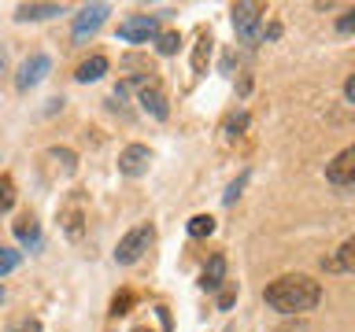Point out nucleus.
<instances>
[{"label": "nucleus", "instance_id": "obj_12", "mask_svg": "<svg viewBox=\"0 0 355 332\" xmlns=\"http://www.w3.org/2000/svg\"><path fill=\"white\" fill-rule=\"evenodd\" d=\"M52 15H63V4H19V11H15L19 22H41Z\"/></svg>", "mask_w": 355, "mask_h": 332}, {"label": "nucleus", "instance_id": "obj_11", "mask_svg": "<svg viewBox=\"0 0 355 332\" xmlns=\"http://www.w3.org/2000/svg\"><path fill=\"white\" fill-rule=\"evenodd\" d=\"M200 284H204L207 292H218V288L226 284V255H211L204 273H200Z\"/></svg>", "mask_w": 355, "mask_h": 332}, {"label": "nucleus", "instance_id": "obj_28", "mask_svg": "<svg viewBox=\"0 0 355 332\" xmlns=\"http://www.w3.org/2000/svg\"><path fill=\"white\" fill-rule=\"evenodd\" d=\"M8 74V55H4V48H0V77Z\"/></svg>", "mask_w": 355, "mask_h": 332}, {"label": "nucleus", "instance_id": "obj_20", "mask_svg": "<svg viewBox=\"0 0 355 332\" xmlns=\"http://www.w3.org/2000/svg\"><path fill=\"white\" fill-rule=\"evenodd\" d=\"M19 262H22V255H19V251L0 248V277H8L11 270H19Z\"/></svg>", "mask_w": 355, "mask_h": 332}, {"label": "nucleus", "instance_id": "obj_17", "mask_svg": "<svg viewBox=\"0 0 355 332\" xmlns=\"http://www.w3.org/2000/svg\"><path fill=\"white\" fill-rule=\"evenodd\" d=\"M211 232H215V218L211 214H193L189 218V237L204 240V237H211Z\"/></svg>", "mask_w": 355, "mask_h": 332}, {"label": "nucleus", "instance_id": "obj_25", "mask_svg": "<svg viewBox=\"0 0 355 332\" xmlns=\"http://www.w3.org/2000/svg\"><path fill=\"white\" fill-rule=\"evenodd\" d=\"M233 303H237V288H222L218 292V310H230Z\"/></svg>", "mask_w": 355, "mask_h": 332}, {"label": "nucleus", "instance_id": "obj_2", "mask_svg": "<svg viewBox=\"0 0 355 332\" xmlns=\"http://www.w3.org/2000/svg\"><path fill=\"white\" fill-rule=\"evenodd\" d=\"M85 221H89V199H85V192H74L60 203V229H63V237L67 240H82L85 237Z\"/></svg>", "mask_w": 355, "mask_h": 332}, {"label": "nucleus", "instance_id": "obj_13", "mask_svg": "<svg viewBox=\"0 0 355 332\" xmlns=\"http://www.w3.org/2000/svg\"><path fill=\"white\" fill-rule=\"evenodd\" d=\"M329 273H352V266H355V240H344L340 243V251L333 255V259L322 262Z\"/></svg>", "mask_w": 355, "mask_h": 332}, {"label": "nucleus", "instance_id": "obj_10", "mask_svg": "<svg viewBox=\"0 0 355 332\" xmlns=\"http://www.w3.org/2000/svg\"><path fill=\"white\" fill-rule=\"evenodd\" d=\"M141 107L148 111L152 118H159V122L171 115V107H166V93H163L155 82H144V85H141Z\"/></svg>", "mask_w": 355, "mask_h": 332}, {"label": "nucleus", "instance_id": "obj_30", "mask_svg": "<svg viewBox=\"0 0 355 332\" xmlns=\"http://www.w3.org/2000/svg\"><path fill=\"white\" fill-rule=\"evenodd\" d=\"M0 303H4V292H0Z\"/></svg>", "mask_w": 355, "mask_h": 332}, {"label": "nucleus", "instance_id": "obj_31", "mask_svg": "<svg viewBox=\"0 0 355 332\" xmlns=\"http://www.w3.org/2000/svg\"><path fill=\"white\" fill-rule=\"evenodd\" d=\"M8 332H19V329H8Z\"/></svg>", "mask_w": 355, "mask_h": 332}, {"label": "nucleus", "instance_id": "obj_19", "mask_svg": "<svg viewBox=\"0 0 355 332\" xmlns=\"http://www.w3.org/2000/svg\"><path fill=\"white\" fill-rule=\"evenodd\" d=\"M11 207H15V181L11 174H0V214H8Z\"/></svg>", "mask_w": 355, "mask_h": 332}, {"label": "nucleus", "instance_id": "obj_9", "mask_svg": "<svg viewBox=\"0 0 355 332\" xmlns=\"http://www.w3.org/2000/svg\"><path fill=\"white\" fill-rule=\"evenodd\" d=\"M326 177L333 185H340V188H348L352 181H355V148H344L337 159H333L329 166H326Z\"/></svg>", "mask_w": 355, "mask_h": 332}, {"label": "nucleus", "instance_id": "obj_6", "mask_svg": "<svg viewBox=\"0 0 355 332\" xmlns=\"http://www.w3.org/2000/svg\"><path fill=\"white\" fill-rule=\"evenodd\" d=\"M49 71H52V59L44 52L26 55V63H22L19 74H15V89H19V93H30L33 85H41L44 77H49Z\"/></svg>", "mask_w": 355, "mask_h": 332}, {"label": "nucleus", "instance_id": "obj_8", "mask_svg": "<svg viewBox=\"0 0 355 332\" xmlns=\"http://www.w3.org/2000/svg\"><path fill=\"white\" fill-rule=\"evenodd\" d=\"M148 163H152V151L144 144H126L119 151V174L122 177H144L148 174Z\"/></svg>", "mask_w": 355, "mask_h": 332}, {"label": "nucleus", "instance_id": "obj_23", "mask_svg": "<svg viewBox=\"0 0 355 332\" xmlns=\"http://www.w3.org/2000/svg\"><path fill=\"white\" fill-rule=\"evenodd\" d=\"M130 303H133V295L130 292H122V295H115V303H111V314H130Z\"/></svg>", "mask_w": 355, "mask_h": 332}, {"label": "nucleus", "instance_id": "obj_15", "mask_svg": "<svg viewBox=\"0 0 355 332\" xmlns=\"http://www.w3.org/2000/svg\"><path fill=\"white\" fill-rule=\"evenodd\" d=\"M15 237H19L22 243H30V248H41V225H37L30 214L15 221Z\"/></svg>", "mask_w": 355, "mask_h": 332}, {"label": "nucleus", "instance_id": "obj_24", "mask_svg": "<svg viewBox=\"0 0 355 332\" xmlns=\"http://www.w3.org/2000/svg\"><path fill=\"white\" fill-rule=\"evenodd\" d=\"M244 185H248V174H241V177H237V181H233V185L226 188V192H222V199H226V203H233V199H237V196H241V188H244Z\"/></svg>", "mask_w": 355, "mask_h": 332}, {"label": "nucleus", "instance_id": "obj_26", "mask_svg": "<svg viewBox=\"0 0 355 332\" xmlns=\"http://www.w3.org/2000/svg\"><path fill=\"white\" fill-rule=\"evenodd\" d=\"M337 30H340V33H352V30H355V8L344 11V15L337 19Z\"/></svg>", "mask_w": 355, "mask_h": 332}, {"label": "nucleus", "instance_id": "obj_27", "mask_svg": "<svg viewBox=\"0 0 355 332\" xmlns=\"http://www.w3.org/2000/svg\"><path fill=\"white\" fill-rule=\"evenodd\" d=\"M344 100L355 104V74H348V82H344Z\"/></svg>", "mask_w": 355, "mask_h": 332}, {"label": "nucleus", "instance_id": "obj_4", "mask_svg": "<svg viewBox=\"0 0 355 332\" xmlns=\"http://www.w3.org/2000/svg\"><path fill=\"white\" fill-rule=\"evenodd\" d=\"M148 243H152V225H133V229L126 232V237L119 240V248H115V262L133 266L144 251H148Z\"/></svg>", "mask_w": 355, "mask_h": 332}, {"label": "nucleus", "instance_id": "obj_32", "mask_svg": "<svg viewBox=\"0 0 355 332\" xmlns=\"http://www.w3.org/2000/svg\"><path fill=\"white\" fill-rule=\"evenodd\" d=\"M226 332H233V329H226Z\"/></svg>", "mask_w": 355, "mask_h": 332}, {"label": "nucleus", "instance_id": "obj_3", "mask_svg": "<svg viewBox=\"0 0 355 332\" xmlns=\"http://www.w3.org/2000/svg\"><path fill=\"white\" fill-rule=\"evenodd\" d=\"M263 4H252V0H244V4H233V30H237V37L244 44H259L263 41Z\"/></svg>", "mask_w": 355, "mask_h": 332}, {"label": "nucleus", "instance_id": "obj_18", "mask_svg": "<svg viewBox=\"0 0 355 332\" xmlns=\"http://www.w3.org/2000/svg\"><path fill=\"white\" fill-rule=\"evenodd\" d=\"M178 44H182L178 30H159V33H155V52H159V55H174Z\"/></svg>", "mask_w": 355, "mask_h": 332}, {"label": "nucleus", "instance_id": "obj_29", "mask_svg": "<svg viewBox=\"0 0 355 332\" xmlns=\"http://www.w3.org/2000/svg\"><path fill=\"white\" fill-rule=\"evenodd\" d=\"M133 332H152V329H148V325H137V329H133Z\"/></svg>", "mask_w": 355, "mask_h": 332}, {"label": "nucleus", "instance_id": "obj_22", "mask_svg": "<svg viewBox=\"0 0 355 332\" xmlns=\"http://www.w3.org/2000/svg\"><path fill=\"white\" fill-rule=\"evenodd\" d=\"M52 159H60L67 174H74V166H78V163H74V151H71V148H52Z\"/></svg>", "mask_w": 355, "mask_h": 332}, {"label": "nucleus", "instance_id": "obj_16", "mask_svg": "<svg viewBox=\"0 0 355 332\" xmlns=\"http://www.w3.org/2000/svg\"><path fill=\"white\" fill-rule=\"evenodd\" d=\"M207 59H211V37H207V33H200V37H196V48H193V71L204 74V71H207Z\"/></svg>", "mask_w": 355, "mask_h": 332}, {"label": "nucleus", "instance_id": "obj_5", "mask_svg": "<svg viewBox=\"0 0 355 332\" xmlns=\"http://www.w3.org/2000/svg\"><path fill=\"white\" fill-rule=\"evenodd\" d=\"M107 15H111V8H107V4H85V8L74 15L71 37H74L78 44L89 41V37H93V33H96L100 26H104V19H107Z\"/></svg>", "mask_w": 355, "mask_h": 332}, {"label": "nucleus", "instance_id": "obj_21", "mask_svg": "<svg viewBox=\"0 0 355 332\" xmlns=\"http://www.w3.org/2000/svg\"><path fill=\"white\" fill-rule=\"evenodd\" d=\"M244 126H248V115H244V111H241V115H233V118L226 122V140H237Z\"/></svg>", "mask_w": 355, "mask_h": 332}, {"label": "nucleus", "instance_id": "obj_14", "mask_svg": "<svg viewBox=\"0 0 355 332\" xmlns=\"http://www.w3.org/2000/svg\"><path fill=\"white\" fill-rule=\"evenodd\" d=\"M107 55H89V59L82 63V66H78V82H82V85H89V82H100V77H104L107 74Z\"/></svg>", "mask_w": 355, "mask_h": 332}, {"label": "nucleus", "instance_id": "obj_7", "mask_svg": "<svg viewBox=\"0 0 355 332\" xmlns=\"http://www.w3.org/2000/svg\"><path fill=\"white\" fill-rule=\"evenodd\" d=\"M159 33V19L155 15H133L126 22H119V41H130V44H144Z\"/></svg>", "mask_w": 355, "mask_h": 332}, {"label": "nucleus", "instance_id": "obj_1", "mask_svg": "<svg viewBox=\"0 0 355 332\" xmlns=\"http://www.w3.org/2000/svg\"><path fill=\"white\" fill-rule=\"evenodd\" d=\"M263 299L277 314H304L322 303V284L307 273H282L263 288Z\"/></svg>", "mask_w": 355, "mask_h": 332}]
</instances>
